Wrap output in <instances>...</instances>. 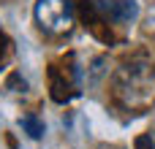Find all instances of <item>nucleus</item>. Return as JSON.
<instances>
[{"label":"nucleus","mask_w":155,"mask_h":149,"mask_svg":"<svg viewBox=\"0 0 155 149\" xmlns=\"http://www.w3.org/2000/svg\"><path fill=\"white\" fill-rule=\"evenodd\" d=\"M82 19L95 38L114 41V27H125L136 19V3L134 0H82Z\"/></svg>","instance_id":"2"},{"label":"nucleus","mask_w":155,"mask_h":149,"mask_svg":"<svg viewBox=\"0 0 155 149\" xmlns=\"http://www.w3.org/2000/svg\"><path fill=\"white\" fill-rule=\"evenodd\" d=\"M49 92L57 103H65L79 95V71L74 65V57H68V62L49 65Z\"/></svg>","instance_id":"4"},{"label":"nucleus","mask_w":155,"mask_h":149,"mask_svg":"<svg viewBox=\"0 0 155 149\" xmlns=\"http://www.w3.org/2000/svg\"><path fill=\"white\" fill-rule=\"evenodd\" d=\"M114 100L128 111H147L155 106V65L147 60H131L117 68L112 79Z\"/></svg>","instance_id":"1"},{"label":"nucleus","mask_w":155,"mask_h":149,"mask_svg":"<svg viewBox=\"0 0 155 149\" xmlns=\"http://www.w3.org/2000/svg\"><path fill=\"white\" fill-rule=\"evenodd\" d=\"M19 125L25 128V133H27L30 138H35V141H38V138H44V122H41L35 114H27V117H22V119H19Z\"/></svg>","instance_id":"5"},{"label":"nucleus","mask_w":155,"mask_h":149,"mask_svg":"<svg viewBox=\"0 0 155 149\" xmlns=\"http://www.w3.org/2000/svg\"><path fill=\"white\" fill-rule=\"evenodd\" d=\"M76 19V8L71 0H38L35 3V22L44 33L65 35L71 33Z\"/></svg>","instance_id":"3"},{"label":"nucleus","mask_w":155,"mask_h":149,"mask_svg":"<svg viewBox=\"0 0 155 149\" xmlns=\"http://www.w3.org/2000/svg\"><path fill=\"white\" fill-rule=\"evenodd\" d=\"M8 57H11V41L0 33V68L8 62Z\"/></svg>","instance_id":"6"},{"label":"nucleus","mask_w":155,"mask_h":149,"mask_svg":"<svg viewBox=\"0 0 155 149\" xmlns=\"http://www.w3.org/2000/svg\"><path fill=\"white\" fill-rule=\"evenodd\" d=\"M136 149H155L153 136H139V138H136Z\"/></svg>","instance_id":"7"}]
</instances>
